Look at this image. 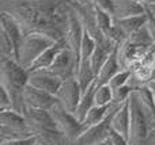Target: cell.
Returning <instances> with one entry per match:
<instances>
[{
  "instance_id": "cell-30",
  "label": "cell",
  "mask_w": 155,
  "mask_h": 145,
  "mask_svg": "<svg viewBox=\"0 0 155 145\" xmlns=\"http://www.w3.org/2000/svg\"><path fill=\"white\" fill-rule=\"evenodd\" d=\"M37 143L35 136L25 138H14V140H0V145H34Z\"/></svg>"
},
{
  "instance_id": "cell-37",
  "label": "cell",
  "mask_w": 155,
  "mask_h": 145,
  "mask_svg": "<svg viewBox=\"0 0 155 145\" xmlns=\"http://www.w3.org/2000/svg\"><path fill=\"white\" fill-rule=\"evenodd\" d=\"M146 7L148 8V10L151 11L153 14H155V4H150V5H146Z\"/></svg>"
},
{
  "instance_id": "cell-36",
  "label": "cell",
  "mask_w": 155,
  "mask_h": 145,
  "mask_svg": "<svg viewBox=\"0 0 155 145\" xmlns=\"http://www.w3.org/2000/svg\"><path fill=\"white\" fill-rule=\"evenodd\" d=\"M147 86H148V88L151 90V92H153V95H154V98H155V81L154 80H150L147 83Z\"/></svg>"
},
{
  "instance_id": "cell-6",
  "label": "cell",
  "mask_w": 155,
  "mask_h": 145,
  "mask_svg": "<svg viewBox=\"0 0 155 145\" xmlns=\"http://www.w3.org/2000/svg\"><path fill=\"white\" fill-rule=\"evenodd\" d=\"M129 117H131V122H129V143L135 145L140 143L142 140H144V138H147V136L150 134L151 130H150V125L147 122V118H146L134 91L129 95Z\"/></svg>"
},
{
  "instance_id": "cell-23",
  "label": "cell",
  "mask_w": 155,
  "mask_h": 145,
  "mask_svg": "<svg viewBox=\"0 0 155 145\" xmlns=\"http://www.w3.org/2000/svg\"><path fill=\"white\" fill-rule=\"evenodd\" d=\"M95 88H97V83L94 81L82 95V99L79 102V106H78L76 111H75V117L79 119V122H83L87 115V113L90 111V109L93 106H95L94 103V94H95Z\"/></svg>"
},
{
  "instance_id": "cell-27",
  "label": "cell",
  "mask_w": 155,
  "mask_h": 145,
  "mask_svg": "<svg viewBox=\"0 0 155 145\" xmlns=\"http://www.w3.org/2000/svg\"><path fill=\"white\" fill-rule=\"evenodd\" d=\"M97 46V41L93 35H90L87 31L84 30L83 34V39H82V45H80V61L82 60H88L93 54L94 49Z\"/></svg>"
},
{
  "instance_id": "cell-22",
  "label": "cell",
  "mask_w": 155,
  "mask_h": 145,
  "mask_svg": "<svg viewBox=\"0 0 155 145\" xmlns=\"http://www.w3.org/2000/svg\"><path fill=\"white\" fill-rule=\"evenodd\" d=\"M78 83H79L80 88L82 91L84 92L91 84L95 81V77H97V73L94 72L93 67L90 64V58L88 60H82L79 64V68H78V72L75 75Z\"/></svg>"
},
{
  "instance_id": "cell-13",
  "label": "cell",
  "mask_w": 155,
  "mask_h": 145,
  "mask_svg": "<svg viewBox=\"0 0 155 145\" xmlns=\"http://www.w3.org/2000/svg\"><path fill=\"white\" fill-rule=\"evenodd\" d=\"M23 115H25V118H26L27 124H29L30 129H31L33 136H34L35 133L41 132V130L57 129L53 119H52V117H51V114H49V110L34 109V107L27 106Z\"/></svg>"
},
{
  "instance_id": "cell-15",
  "label": "cell",
  "mask_w": 155,
  "mask_h": 145,
  "mask_svg": "<svg viewBox=\"0 0 155 145\" xmlns=\"http://www.w3.org/2000/svg\"><path fill=\"white\" fill-rule=\"evenodd\" d=\"M134 92L136 95L137 102H139L146 118H147V122L150 125V130H154L155 129V98L153 92L148 88L147 84H143L139 88L134 90Z\"/></svg>"
},
{
  "instance_id": "cell-5",
  "label": "cell",
  "mask_w": 155,
  "mask_h": 145,
  "mask_svg": "<svg viewBox=\"0 0 155 145\" xmlns=\"http://www.w3.org/2000/svg\"><path fill=\"white\" fill-rule=\"evenodd\" d=\"M49 114H51L56 128L68 140H71V141L76 140L82 134L83 130H84L82 122H79V119L75 117V114L68 111L59 102H56L49 109Z\"/></svg>"
},
{
  "instance_id": "cell-12",
  "label": "cell",
  "mask_w": 155,
  "mask_h": 145,
  "mask_svg": "<svg viewBox=\"0 0 155 145\" xmlns=\"http://www.w3.org/2000/svg\"><path fill=\"white\" fill-rule=\"evenodd\" d=\"M154 48H146V46H139L129 42L128 39L124 43L117 46V58L121 69H129L135 61L142 60L148 52H151Z\"/></svg>"
},
{
  "instance_id": "cell-41",
  "label": "cell",
  "mask_w": 155,
  "mask_h": 145,
  "mask_svg": "<svg viewBox=\"0 0 155 145\" xmlns=\"http://www.w3.org/2000/svg\"><path fill=\"white\" fill-rule=\"evenodd\" d=\"M150 4H155V0H147V4L146 5H150Z\"/></svg>"
},
{
  "instance_id": "cell-34",
  "label": "cell",
  "mask_w": 155,
  "mask_h": 145,
  "mask_svg": "<svg viewBox=\"0 0 155 145\" xmlns=\"http://www.w3.org/2000/svg\"><path fill=\"white\" fill-rule=\"evenodd\" d=\"M147 11H148V19H147V22H146V26H147L148 31H150L151 38H153L154 45H155V15L148 8H147Z\"/></svg>"
},
{
  "instance_id": "cell-31",
  "label": "cell",
  "mask_w": 155,
  "mask_h": 145,
  "mask_svg": "<svg viewBox=\"0 0 155 145\" xmlns=\"http://www.w3.org/2000/svg\"><path fill=\"white\" fill-rule=\"evenodd\" d=\"M12 109V102L8 91L3 86H0V111L3 110H11Z\"/></svg>"
},
{
  "instance_id": "cell-20",
  "label": "cell",
  "mask_w": 155,
  "mask_h": 145,
  "mask_svg": "<svg viewBox=\"0 0 155 145\" xmlns=\"http://www.w3.org/2000/svg\"><path fill=\"white\" fill-rule=\"evenodd\" d=\"M114 4V18H125V16L140 15L147 12V7L137 4L134 0H113Z\"/></svg>"
},
{
  "instance_id": "cell-35",
  "label": "cell",
  "mask_w": 155,
  "mask_h": 145,
  "mask_svg": "<svg viewBox=\"0 0 155 145\" xmlns=\"http://www.w3.org/2000/svg\"><path fill=\"white\" fill-rule=\"evenodd\" d=\"M135 145H155V130H151L150 134L147 136V138H144V140H142L140 143H137Z\"/></svg>"
},
{
  "instance_id": "cell-26",
  "label": "cell",
  "mask_w": 155,
  "mask_h": 145,
  "mask_svg": "<svg viewBox=\"0 0 155 145\" xmlns=\"http://www.w3.org/2000/svg\"><path fill=\"white\" fill-rule=\"evenodd\" d=\"M95 12H97V22H98V27L101 30V33L107 37L110 29L113 27V22H114V18L110 15L109 12L101 10V8L95 7Z\"/></svg>"
},
{
  "instance_id": "cell-9",
  "label": "cell",
  "mask_w": 155,
  "mask_h": 145,
  "mask_svg": "<svg viewBox=\"0 0 155 145\" xmlns=\"http://www.w3.org/2000/svg\"><path fill=\"white\" fill-rule=\"evenodd\" d=\"M63 83V79L59 77L56 73H53L49 68L44 69H33L29 71V86L40 88L49 94L56 96L60 86Z\"/></svg>"
},
{
  "instance_id": "cell-11",
  "label": "cell",
  "mask_w": 155,
  "mask_h": 145,
  "mask_svg": "<svg viewBox=\"0 0 155 145\" xmlns=\"http://www.w3.org/2000/svg\"><path fill=\"white\" fill-rule=\"evenodd\" d=\"M83 34H84V27H83L82 22H80L79 16L76 15V12L74 11L71 12L70 20H68V26L64 34V46L67 49H70L71 52L75 53V56L80 60V45H82Z\"/></svg>"
},
{
  "instance_id": "cell-14",
  "label": "cell",
  "mask_w": 155,
  "mask_h": 145,
  "mask_svg": "<svg viewBox=\"0 0 155 145\" xmlns=\"http://www.w3.org/2000/svg\"><path fill=\"white\" fill-rule=\"evenodd\" d=\"M23 96L26 106H30V107L34 109H42V110H49L57 102L54 95L49 94L46 91H42L40 88H35V87H31L29 84L25 87Z\"/></svg>"
},
{
  "instance_id": "cell-38",
  "label": "cell",
  "mask_w": 155,
  "mask_h": 145,
  "mask_svg": "<svg viewBox=\"0 0 155 145\" xmlns=\"http://www.w3.org/2000/svg\"><path fill=\"white\" fill-rule=\"evenodd\" d=\"M134 2L137 3V4H143V5L147 4V0H134Z\"/></svg>"
},
{
  "instance_id": "cell-25",
  "label": "cell",
  "mask_w": 155,
  "mask_h": 145,
  "mask_svg": "<svg viewBox=\"0 0 155 145\" xmlns=\"http://www.w3.org/2000/svg\"><path fill=\"white\" fill-rule=\"evenodd\" d=\"M94 103L97 106H109L113 103V90L109 84L97 86L94 94Z\"/></svg>"
},
{
  "instance_id": "cell-1",
  "label": "cell",
  "mask_w": 155,
  "mask_h": 145,
  "mask_svg": "<svg viewBox=\"0 0 155 145\" xmlns=\"http://www.w3.org/2000/svg\"><path fill=\"white\" fill-rule=\"evenodd\" d=\"M0 12L15 19L25 34L44 33L63 42L72 7L68 0H0Z\"/></svg>"
},
{
  "instance_id": "cell-8",
  "label": "cell",
  "mask_w": 155,
  "mask_h": 145,
  "mask_svg": "<svg viewBox=\"0 0 155 145\" xmlns=\"http://www.w3.org/2000/svg\"><path fill=\"white\" fill-rule=\"evenodd\" d=\"M79 64H80V60L75 56V53L64 46L59 52V54L56 56L53 64L51 65L49 69L53 73H56L59 77H61L63 80H65V79H70V77H75Z\"/></svg>"
},
{
  "instance_id": "cell-40",
  "label": "cell",
  "mask_w": 155,
  "mask_h": 145,
  "mask_svg": "<svg viewBox=\"0 0 155 145\" xmlns=\"http://www.w3.org/2000/svg\"><path fill=\"white\" fill-rule=\"evenodd\" d=\"M104 145H113V144L110 143V140H109V138H106V140L104 141Z\"/></svg>"
},
{
  "instance_id": "cell-19",
  "label": "cell",
  "mask_w": 155,
  "mask_h": 145,
  "mask_svg": "<svg viewBox=\"0 0 155 145\" xmlns=\"http://www.w3.org/2000/svg\"><path fill=\"white\" fill-rule=\"evenodd\" d=\"M147 19H148V11L144 14H140V15L125 16V18H114V24L120 27L124 31V34L129 38V35L132 33H135L142 26H144Z\"/></svg>"
},
{
  "instance_id": "cell-18",
  "label": "cell",
  "mask_w": 155,
  "mask_h": 145,
  "mask_svg": "<svg viewBox=\"0 0 155 145\" xmlns=\"http://www.w3.org/2000/svg\"><path fill=\"white\" fill-rule=\"evenodd\" d=\"M121 69L120 64H118V58H117V49L110 54V57L106 60L102 68L99 69V72L97 73L95 77V83L97 86H102V84H107L110 81V79Z\"/></svg>"
},
{
  "instance_id": "cell-29",
  "label": "cell",
  "mask_w": 155,
  "mask_h": 145,
  "mask_svg": "<svg viewBox=\"0 0 155 145\" xmlns=\"http://www.w3.org/2000/svg\"><path fill=\"white\" fill-rule=\"evenodd\" d=\"M131 92H132V88L129 84L114 90V91H113V103H116V105H123V103L129 98Z\"/></svg>"
},
{
  "instance_id": "cell-24",
  "label": "cell",
  "mask_w": 155,
  "mask_h": 145,
  "mask_svg": "<svg viewBox=\"0 0 155 145\" xmlns=\"http://www.w3.org/2000/svg\"><path fill=\"white\" fill-rule=\"evenodd\" d=\"M129 42L135 43V45H139V46H146V48H155L154 45V41L151 38V34L148 31L147 26H142L139 30H136L135 33H132L128 38Z\"/></svg>"
},
{
  "instance_id": "cell-16",
  "label": "cell",
  "mask_w": 155,
  "mask_h": 145,
  "mask_svg": "<svg viewBox=\"0 0 155 145\" xmlns=\"http://www.w3.org/2000/svg\"><path fill=\"white\" fill-rule=\"evenodd\" d=\"M129 122H131V117H129V98L113 113L112 119H110V128L112 130L120 133L125 138L129 140Z\"/></svg>"
},
{
  "instance_id": "cell-32",
  "label": "cell",
  "mask_w": 155,
  "mask_h": 145,
  "mask_svg": "<svg viewBox=\"0 0 155 145\" xmlns=\"http://www.w3.org/2000/svg\"><path fill=\"white\" fill-rule=\"evenodd\" d=\"M90 3L95 7L101 8V10L109 12L110 15H114V4H113V0H90ZM114 18V16H113Z\"/></svg>"
},
{
  "instance_id": "cell-7",
  "label": "cell",
  "mask_w": 155,
  "mask_h": 145,
  "mask_svg": "<svg viewBox=\"0 0 155 145\" xmlns=\"http://www.w3.org/2000/svg\"><path fill=\"white\" fill-rule=\"evenodd\" d=\"M82 95L83 91L80 88L79 83H78L76 77H70L63 80L61 86H60L59 91L56 94V99L68 111L75 114L80 99H82Z\"/></svg>"
},
{
  "instance_id": "cell-42",
  "label": "cell",
  "mask_w": 155,
  "mask_h": 145,
  "mask_svg": "<svg viewBox=\"0 0 155 145\" xmlns=\"http://www.w3.org/2000/svg\"><path fill=\"white\" fill-rule=\"evenodd\" d=\"M34 145H41V144H38V143H35V144H34Z\"/></svg>"
},
{
  "instance_id": "cell-4",
  "label": "cell",
  "mask_w": 155,
  "mask_h": 145,
  "mask_svg": "<svg viewBox=\"0 0 155 145\" xmlns=\"http://www.w3.org/2000/svg\"><path fill=\"white\" fill-rule=\"evenodd\" d=\"M29 83V71L16 60L0 56V84L7 90H25Z\"/></svg>"
},
{
  "instance_id": "cell-28",
  "label": "cell",
  "mask_w": 155,
  "mask_h": 145,
  "mask_svg": "<svg viewBox=\"0 0 155 145\" xmlns=\"http://www.w3.org/2000/svg\"><path fill=\"white\" fill-rule=\"evenodd\" d=\"M131 75H132L131 69H120L112 79H110V81L107 84H109L110 88L114 91V90L120 88V87L127 86L129 79H131Z\"/></svg>"
},
{
  "instance_id": "cell-2",
  "label": "cell",
  "mask_w": 155,
  "mask_h": 145,
  "mask_svg": "<svg viewBox=\"0 0 155 145\" xmlns=\"http://www.w3.org/2000/svg\"><path fill=\"white\" fill-rule=\"evenodd\" d=\"M54 43H56V41L52 39L51 37H48L44 33L35 31L25 34L23 41L21 43V49H19V64L29 71V68L37 60V57Z\"/></svg>"
},
{
  "instance_id": "cell-43",
  "label": "cell",
  "mask_w": 155,
  "mask_h": 145,
  "mask_svg": "<svg viewBox=\"0 0 155 145\" xmlns=\"http://www.w3.org/2000/svg\"><path fill=\"white\" fill-rule=\"evenodd\" d=\"M154 15H155V14H154Z\"/></svg>"
},
{
  "instance_id": "cell-45",
  "label": "cell",
  "mask_w": 155,
  "mask_h": 145,
  "mask_svg": "<svg viewBox=\"0 0 155 145\" xmlns=\"http://www.w3.org/2000/svg\"><path fill=\"white\" fill-rule=\"evenodd\" d=\"M154 130H155V129H154Z\"/></svg>"
},
{
  "instance_id": "cell-33",
  "label": "cell",
  "mask_w": 155,
  "mask_h": 145,
  "mask_svg": "<svg viewBox=\"0 0 155 145\" xmlns=\"http://www.w3.org/2000/svg\"><path fill=\"white\" fill-rule=\"evenodd\" d=\"M109 140L113 145H131L128 138H125L124 136H121L120 133L114 132L110 129V134H109Z\"/></svg>"
},
{
  "instance_id": "cell-3",
  "label": "cell",
  "mask_w": 155,
  "mask_h": 145,
  "mask_svg": "<svg viewBox=\"0 0 155 145\" xmlns=\"http://www.w3.org/2000/svg\"><path fill=\"white\" fill-rule=\"evenodd\" d=\"M33 136L23 114L15 110L0 111V140H14Z\"/></svg>"
},
{
  "instance_id": "cell-10",
  "label": "cell",
  "mask_w": 155,
  "mask_h": 145,
  "mask_svg": "<svg viewBox=\"0 0 155 145\" xmlns=\"http://www.w3.org/2000/svg\"><path fill=\"white\" fill-rule=\"evenodd\" d=\"M118 107H120V106H118ZM117 109H116V110H117ZM114 111H113V113H114ZM113 113L110 114L107 118H105L101 124L94 125V126H90V128H86L82 132V134H80L76 140L72 141V145H98V144L104 143L106 138H109L110 129H112V128H110V119H112Z\"/></svg>"
},
{
  "instance_id": "cell-44",
  "label": "cell",
  "mask_w": 155,
  "mask_h": 145,
  "mask_svg": "<svg viewBox=\"0 0 155 145\" xmlns=\"http://www.w3.org/2000/svg\"><path fill=\"white\" fill-rule=\"evenodd\" d=\"M131 145H132V144H131Z\"/></svg>"
},
{
  "instance_id": "cell-17",
  "label": "cell",
  "mask_w": 155,
  "mask_h": 145,
  "mask_svg": "<svg viewBox=\"0 0 155 145\" xmlns=\"http://www.w3.org/2000/svg\"><path fill=\"white\" fill-rule=\"evenodd\" d=\"M118 106H121V105L112 103V105H109V106H97V105L93 106V107L90 109V111L87 113V115H86L84 121L82 122L83 128L86 129V128H90V126H94V125L101 124V122L104 121L105 118H107Z\"/></svg>"
},
{
  "instance_id": "cell-39",
  "label": "cell",
  "mask_w": 155,
  "mask_h": 145,
  "mask_svg": "<svg viewBox=\"0 0 155 145\" xmlns=\"http://www.w3.org/2000/svg\"><path fill=\"white\" fill-rule=\"evenodd\" d=\"M150 80H154V81H155V64H154V67H153V72H151Z\"/></svg>"
},
{
  "instance_id": "cell-21",
  "label": "cell",
  "mask_w": 155,
  "mask_h": 145,
  "mask_svg": "<svg viewBox=\"0 0 155 145\" xmlns=\"http://www.w3.org/2000/svg\"><path fill=\"white\" fill-rule=\"evenodd\" d=\"M63 48H64V42H56L54 45H52L51 48H48L45 52H42V53L37 57V60L31 64V67L29 68V71L51 68V65L53 64L56 56L59 54V52Z\"/></svg>"
}]
</instances>
